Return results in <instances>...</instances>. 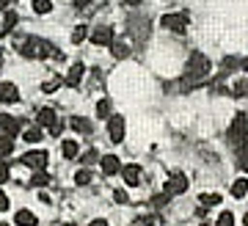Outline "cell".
Here are the masks:
<instances>
[{"label": "cell", "instance_id": "6da1fadb", "mask_svg": "<svg viewBox=\"0 0 248 226\" xmlns=\"http://www.w3.org/2000/svg\"><path fill=\"white\" fill-rule=\"evenodd\" d=\"M19 52H22L25 58H50V55L55 52V47L50 42H45V39H36V36H31V39H25V42H22ZM55 55H58V52H55Z\"/></svg>", "mask_w": 248, "mask_h": 226}, {"label": "cell", "instance_id": "7a4b0ae2", "mask_svg": "<svg viewBox=\"0 0 248 226\" xmlns=\"http://www.w3.org/2000/svg\"><path fill=\"white\" fill-rule=\"evenodd\" d=\"M210 75V58L204 55V52H190V61H187V75L185 78H190V83L187 86H196V80H202Z\"/></svg>", "mask_w": 248, "mask_h": 226}, {"label": "cell", "instance_id": "3957f363", "mask_svg": "<svg viewBox=\"0 0 248 226\" xmlns=\"http://www.w3.org/2000/svg\"><path fill=\"white\" fill-rule=\"evenodd\" d=\"M229 141H232V144H237V146L248 141V113H237V116L232 119Z\"/></svg>", "mask_w": 248, "mask_h": 226}, {"label": "cell", "instance_id": "277c9868", "mask_svg": "<svg viewBox=\"0 0 248 226\" xmlns=\"http://www.w3.org/2000/svg\"><path fill=\"white\" fill-rule=\"evenodd\" d=\"M187 22H190L187 11H177V14H163V17H160V25L169 28V31H174V33H185V31H187Z\"/></svg>", "mask_w": 248, "mask_h": 226}, {"label": "cell", "instance_id": "5b68a950", "mask_svg": "<svg viewBox=\"0 0 248 226\" xmlns=\"http://www.w3.org/2000/svg\"><path fill=\"white\" fill-rule=\"evenodd\" d=\"M124 132H127L124 116H110V119H108V135H110V141H113V144H122Z\"/></svg>", "mask_w": 248, "mask_h": 226}, {"label": "cell", "instance_id": "8992f818", "mask_svg": "<svg viewBox=\"0 0 248 226\" xmlns=\"http://www.w3.org/2000/svg\"><path fill=\"white\" fill-rule=\"evenodd\" d=\"M22 165H28V168H33V171H45L47 168V152H28V155H22Z\"/></svg>", "mask_w": 248, "mask_h": 226}, {"label": "cell", "instance_id": "52a82bcc", "mask_svg": "<svg viewBox=\"0 0 248 226\" xmlns=\"http://www.w3.org/2000/svg\"><path fill=\"white\" fill-rule=\"evenodd\" d=\"M187 191V177L185 174H171L169 179H166V193L169 196H179V193Z\"/></svg>", "mask_w": 248, "mask_h": 226}, {"label": "cell", "instance_id": "ba28073f", "mask_svg": "<svg viewBox=\"0 0 248 226\" xmlns=\"http://www.w3.org/2000/svg\"><path fill=\"white\" fill-rule=\"evenodd\" d=\"M91 42L97 44V47H110V44H113V28H110V25L94 28V33H91Z\"/></svg>", "mask_w": 248, "mask_h": 226}, {"label": "cell", "instance_id": "9c48e42d", "mask_svg": "<svg viewBox=\"0 0 248 226\" xmlns=\"http://www.w3.org/2000/svg\"><path fill=\"white\" fill-rule=\"evenodd\" d=\"M122 177H124V182L130 185V188H135V185H141V165H138V163L124 165V168H122Z\"/></svg>", "mask_w": 248, "mask_h": 226}, {"label": "cell", "instance_id": "30bf717a", "mask_svg": "<svg viewBox=\"0 0 248 226\" xmlns=\"http://www.w3.org/2000/svg\"><path fill=\"white\" fill-rule=\"evenodd\" d=\"M122 171V160L116 155H105L102 157V174L105 177H113V174H119Z\"/></svg>", "mask_w": 248, "mask_h": 226}, {"label": "cell", "instance_id": "8fae6325", "mask_svg": "<svg viewBox=\"0 0 248 226\" xmlns=\"http://www.w3.org/2000/svg\"><path fill=\"white\" fill-rule=\"evenodd\" d=\"M19 91L14 83H0V102H17Z\"/></svg>", "mask_w": 248, "mask_h": 226}, {"label": "cell", "instance_id": "7c38bea8", "mask_svg": "<svg viewBox=\"0 0 248 226\" xmlns=\"http://www.w3.org/2000/svg\"><path fill=\"white\" fill-rule=\"evenodd\" d=\"M14 224H17V226H36V224H39V218H36L31 210H17Z\"/></svg>", "mask_w": 248, "mask_h": 226}, {"label": "cell", "instance_id": "4fadbf2b", "mask_svg": "<svg viewBox=\"0 0 248 226\" xmlns=\"http://www.w3.org/2000/svg\"><path fill=\"white\" fill-rule=\"evenodd\" d=\"M36 122L42 124V127H53V124L58 122V116H55L53 108H42V111H39V116H36Z\"/></svg>", "mask_w": 248, "mask_h": 226}, {"label": "cell", "instance_id": "5bb4252c", "mask_svg": "<svg viewBox=\"0 0 248 226\" xmlns=\"http://www.w3.org/2000/svg\"><path fill=\"white\" fill-rule=\"evenodd\" d=\"M83 72H86V66H83V64H75V66L69 69V75H66V80H63V83L75 88V86L80 83V80H83Z\"/></svg>", "mask_w": 248, "mask_h": 226}, {"label": "cell", "instance_id": "9a60e30c", "mask_svg": "<svg viewBox=\"0 0 248 226\" xmlns=\"http://www.w3.org/2000/svg\"><path fill=\"white\" fill-rule=\"evenodd\" d=\"M17 22H19L17 11H6V17H3V28H0V33H11Z\"/></svg>", "mask_w": 248, "mask_h": 226}, {"label": "cell", "instance_id": "2e32d148", "mask_svg": "<svg viewBox=\"0 0 248 226\" xmlns=\"http://www.w3.org/2000/svg\"><path fill=\"white\" fill-rule=\"evenodd\" d=\"M246 193H248V179H243V177H240V179H234V182H232V196H234V199H243Z\"/></svg>", "mask_w": 248, "mask_h": 226}, {"label": "cell", "instance_id": "e0dca14e", "mask_svg": "<svg viewBox=\"0 0 248 226\" xmlns=\"http://www.w3.org/2000/svg\"><path fill=\"white\" fill-rule=\"evenodd\" d=\"M69 124H72V130H75V132H83V135H89V132H91V122H86L83 116H75Z\"/></svg>", "mask_w": 248, "mask_h": 226}, {"label": "cell", "instance_id": "ac0fdd59", "mask_svg": "<svg viewBox=\"0 0 248 226\" xmlns=\"http://www.w3.org/2000/svg\"><path fill=\"white\" fill-rule=\"evenodd\" d=\"M110 52H113V58H119V61H124V58L130 55V47H127L124 42H113V44H110Z\"/></svg>", "mask_w": 248, "mask_h": 226}, {"label": "cell", "instance_id": "d6986e66", "mask_svg": "<svg viewBox=\"0 0 248 226\" xmlns=\"http://www.w3.org/2000/svg\"><path fill=\"white\" fill-rule=\"evenodd\" d=\"M0 124H3L6 135H11V138L17 135V130H19V122H17V119H9V116H3V119H0Z\"/></svg>", "mask_w": 248, "mask_h": 226}, {"label": "cell", "instance_id": "ffe728a7", "mask_svg": "<svg viewBox=\"0 0 248 226\" xmlns=\"http://www.w3.org/2000/svg\"><path fill=\"white\" fill-rule=\"evenodd\" d=\"M14 152V138L11 135H0V157H9Z\"/></svg>", "mask_w": 248, "mask_h": 226}, {"label": "cell", "instance_id": "44dd1931", "mask_svg": "<svg viewBox=\"0 0 248 226\" xmlns=\"http://www.w3.org/2000/svg\"><path fill=\"white\" fill-rule=\"evenodd\" d=\"M61 152H63V157H66V160H72V157H78V141H63L61 144Z\"/></svg>", "mask_w": 248, "mask_h": 226}, {"label": "cell", "instance_id": "7402d4cb", "mask_svg": "<svg viewBox=\"0 0 248 226\" xmlns=\"http://www.w3.org/2000/svg\"><path fill=\"white\" fill-rule=\"evenodd\" d=\"M22 138H25L28 144H39V141H42V127H28V130L22 132Z\"/></svg>", "mask_w": 248, "mask_h": 226}, {"label": "cell", "instance_id": "603a6c76", "mask_svg": "<svg viewBox=\"0 0 248 226\" xmlns=\"http://www.w3.org/2000/svg\"><path fill=\"white\" fill-rule=\"evenodd\" d=\"M135 226H163V218L160 215H146V218H138Z\"/></svg>", "mask_w": 248, "mask_h": 226}, {"label": "cell", "instance_id": "cb8c5ba5", "mask_svg": "<svg viewBox=\"0 0 248 226\" xmlns=\"http://www.w3.org/2000/svg\"><path fill=\"white\" fill-rule=\"evenodd\" d=\"M31 185H33V188H45V185H50V177H47L45 171H36L33 179H31Z\"/></svg>", "mask_w": 248, "mask_h": 226}, {"label": "cell", "instance_id": "d4e9b609", "mask_svg": "<svg viewBox=\"0 0 248 226\" xmlns=\"http://www.w3.org/2000/svg\"><path fill=\"white\" fill-rule=\"evenodd\" d=\"M50 9H53L50 0H33V11L36 14H50Z\"/></svg>", "mask_w": 248, "mask_h": 226}, {"label": "cell", "instance_id": "484cf974", "mask_svg": "<svg viewBox=\"0 0 248 226\" xmlns=\"http://www.w3.org/2000/svg\"><path fill=\"white\" fill-rule=\"evenodd\" d=\"M97 116L99 119H110V102L108 99H99L97 102Z\"/></svg>", "mask_w": 248, "mask_h": 226}, {"label": "cell", "instance_id": "4316f807", "mask_svg": "<svg viewBox=\"0 0 248 226\" xmlns=\"http://www.w3.org/2000/svg\"><path fill=\"white\" fill-rule=\"evenodd\" d=\"M75 182L78 185H91V171L89 168H80L78 174H75Z\"/></svg>", "mask_w": 248, "mask_h": 226}, {"label": "cell", "instance_id": "83f0119b", "mask_svg": "<svg viewBox=\"0 0 248 226\" xmlns=\"http://www.w3.org/2000/svg\"><path fill=\"white\" fill-rule=\"evenodd\" d=\"M215 226H234V215H232L229 210H226V212H221V215H218V224Z\"/></svg>", "mask_w": 248, "mask_h": 226}, {"label": "cell", "instance_id": "f1b7e54d", "mask_svg": "<svg viewBox=\"0 0 248 226\" xmlns=\"http://www.w3.org/2000/svg\"><path fill=\"white\" fill-rule=\"evenodd\" d=\"M86 33H89V31H86V25H78L75 31H72V42H75V44H80L83 39H86Z\"/></svg>", "mask_w": 248, "mask_h": 226}, {"label": "cell", "instance_id": "f546056e", "mask_svg": "<svg viewBox=\"0 0 248 226\" xmlns=\"http://www.w3.org/2000/svg\"><path fill=\"white\" fill-rule=\"evenodd\" d=\"M218 201H221L218 193H213V196H210V193H202V204L204 207H213V204H218Z\"/></svg>", "mask_w": 248, "mask_h": 226}, {"label": "cell", "instance_id": "4dcf8cb0", "mask_svg": "<svg viewBox=\"0 0 248 226\" xmlns=\"http://www.w3.org/2000/svg\"><path fill=\"white\" fill-rule=\"evenodd\" d=\"M248 94V83L246 80H240L237 86H234V91H232V97H246Z\"/></svg>", "mask_w": 248, "mask_h": 226}, {"label": "cell", "instance_id": "1f68e13d", "mask_svg": "<svg viewBox=\"0 0 248 226\" xmlns=\"http://www.w3.org/2000/svg\"><path fill=\"white\" fill-rule=\"evenodd\" d=\"M58 86H61V78H55V80H47V83H45V86H42V88H45L47 94H50V91H55V88H58Z\"/></svg>", "mask_w": 248, "mask_h": 226}, {"label": "cell", "instance_id": "d6a6232c", "mask_svg": "<svg viewBox=\"0 0 248 226\" xmlns=\"http://www.w3.org/2000/svg\"><path fill=\"white\" fill-rule=\"evenodd\" d=\"M113 199L119 201V204H127V201H130V196H127V191H122V188H119V191L113 193Z\"/></svg>", "mask_w": 248, "mask_h": 226}, {"label": "cell", "instance_id": "836d02e7", "mask_svg": "<svg viewBox=\"0 0 248 226\" xmlns=\"http://www.w3.org/2000/svg\"><path fill=\"white\" fill-rule=\"evenodd\" d=\"M169 193H163V196H155V199H152V204H155V207H163V204H169Z\"/></svg>", "mask_w": 248, "mask_h": 226}, {"label": "cell", "instance_id": "e575fe53", "mask_svg": "<svg viewBox=\"0 0 248 226\" xmlns=\"http://www.w3.org/2000/svg\"><path fill=\"white\" fill-rule=\"evenodd\" d=\"M94 160H97V152H94V149H91V152H86V155H83V160H80V163H94Z\"/></svg>", "mask_w": 248, "mask_h": 226}, {"label": "cell", "instance_id": "d590c367", "mask_svg": "<svg viewBox=\"0 0 248 226\" xmlns=\"http://www.w3.org/2000/svg\"><path fill=\"white\" fill-rule=\"evenodd\" d=\"M6 177H9V165L6 160H0V182H6Z\"/></svg>", "mask_w": 248, "mask_h": 226}, {"label": "cell", "instance_id": "8d00e7d4", "mask_svg": "<svg viewBox=\"0 0 248 226\" xmlns=\"http://www.w3.org/2000/svg\"><path fill=\"white\" fill-rule=\"evenodd\" d=\"M6 210H9V196L0 193V212H6Z\"/></svg>", "mask_w": 248, "mask_h": 226}, {"label": "cell", "instance_id": "74e56055", "mask_svg": "<svg viewBox=\"0 0 248 226\" xmlns=\"http://www.w3.org/2000/svg\"><path fill=\"white\" fill-rule=\"evenodd\" d=\"M75 6H78V9H89L91 0H75Z\"/></svg>", "mask_w": 248, "mask_h": 226}, {"label": "cell", "instance_id": "f35d334b", "mask_svg": "<svg viewBox=\"0 0 248 226\" xmlns=\"http://www.w3.org/2000/svg\"><path fill=\"white\" fill-rule=\"evenodd\" d=\"M89 226H108V221H105V218H97V221H91Z\"/></svg>", "mask_w": 248, "mask_h": 226}, {"label": "cell", "instance_id": "ab89813d", "mask_svg": "<svg viewBox=\"0 0 248 226\" xmlns=\"http://www.w3.org/2000/svg\"><path fill=\"white\" fill-rule=\"evenodd\" d=\"M11 6V0H0V11H6Z\"/></svg>", "mask_w": 248, "mask_h": 226}, {"label": "cell", "instance_id": "60d3db41", "mask_svg": "<svg viewBox=\"0 0 248 226\" xmlns=\"http://www.w3.org/2000/svg\"><path fill=\"white\" fill-rule=\"evenodd\" d=\"M124 3H127V6H138V3H141V0H124Z\"/></svg>", "mask_w": 248, "mask_h": 226}, {"label": "cell", "instance_id": "b9f144b4", "mask_svg": "<svg viewBox=\"0 0 248 226\" xmlns=\"http://www.w3.org/2000/svg\"><path fill=\"white\" fill-rule=\"evenodd\" d=\"M243 72H248V55L243 58Z\"/></svg>", "mask_w": 248, "mask_h": 226}, {"label": "cell", "instance_id": "7bdbcfd3", "mask_svg": "<svg viewBox=\"0 0 248 226\" xmlns=\"http://www.w3.org/2000/svg\"><path fill=\"white\" fill-rule=\"evenodd\" d=\"M0 66H3V47H0Z\"/></svg>", "mask_w": 248, "mask_h": 226}, {"label": "cell", "instance_id": "ee69618b", "mask_svg": "<svg viewBox=\"0 0 248 226\" xmlns=\"http://www.w3.org/2000/svg\"><path fill=\"white\" fill-rule=\"evenodd\" d=\"M243 221H246V226H248V212H246V218H243Z\"/></svg>", "mask_w": 248, "mask_h": 226}, {"label": "cell", "instance_id": "f6af8a7d", "mask_svg": "<svg viewBox=\"0 0 248 226\" xmlns=\"http://www.w3.org/2000/svg\"><path fill=\"white\" fill-rule=\"evenodd\" d=\"M66 226H78V224H66Z\"/></svg>", "mask_w": 248, "mask_h": 226}, {"label": "cell", "instance_id": "bcb514c9", "mask_svg": "<svg viewBox=\"0 0 248 226\" xmlns=\"http://www.w3.org/2000/svg\"><path fill=\"white\" fill-rule=\"evenodd\" d=\"M0 226H9V224H0Z\"/></svg>", "mask_w": 248, "mask_h": 226}, {"label": "cell", "instance_id": "7dc6e473", "mask_svg": "<svg viewBox=\"0 0 248 226\" xmlns=\"http://www.w3.org/2000/svg\"><path fill=\"white\" fill-rule=\"evenodd\" d=\"M202 226H210V224H202Z\"/></svg>", "mask_w": 248, "mask_h": 226}]
</instances>
